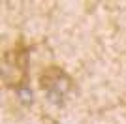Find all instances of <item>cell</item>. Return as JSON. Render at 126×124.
I'll return each mask as SVG.
<instances>
[{
    "instance_id": "6da1fadb",
    "label": "cell",
    "mask_w": 126,
    "mask_h": 124,
    "mask_svg": "<svg viewBox=\"0 0 126 124\" xmlns=\"http://www.w3.org/2000/svg\"><path fill=\"white\" fill-rule=\"evenodd\" d=\"M28 53L30 49L23 43V40L17 41L10 51L4 53L2 57V81L10 88L26 87V77H28Z\"/></svg>"
},
{
    "instance_id": "7a4b0ae2",
    "label": "cell",
    "mask_w": 126,
    "mask_h": 124,
    "mask_svg": "<svg viewBox=\"0 0 126 124\" xmlns=\"http://www.w3.org/2000/svg\"><path fill=\"white\" fill-rule=\"evenodd\" d=\"M74 81L62 68L49 66L40 73V88L45 90L53 103H60L62 98L72 90Z\"/></svg>"
},
{
    "instance_id": "3957f363",
    "label": "cell",
    "mask_w": 126,
    "mask_h": 124,
    "mask_svg": "<svg viewBox=\"0 0 126 124\" xmlns=\"http://www.w3.org/2000/svg\"><path fill=\"white\" fill-rule=\"evenodd\" d=\"M17 94H19V98H21V102L25 103H32V90L28 87H23L17 90Z\"/></svg>"
}]
</instances>
